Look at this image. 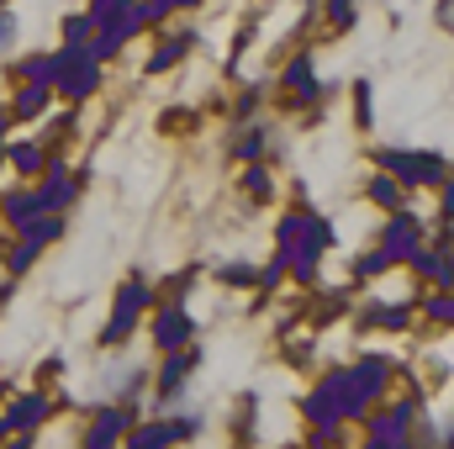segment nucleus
Instances as JSON below:
<instances>
[{
    "mask_svg": "<svg viewBox=\"0 0 454 449\" xmlns=\"http://www.w3.org/2000/svg\"><path fill=\"white\" fill-rule=\"evenodd\" d=\"M412 418H418V407H412V402H391V407H380V413L370 407L359 423H370V429H364V439H370V445L386 449V445H412Z\"/></svg>",
    "mask_w": 454,
    "mask_h": 449,
    "instance_id": "20e7f679",
    "label": "nucleus"
},
{
    "mask_svg": "<svg viewBox=\"0 0 454 449\" xmlns=\"http://www.w3.org/2000/svg\"><path fill=\"white\" fill-rule=\"evenodd\" d=\"M37 212H43V207H37V191H5V196H0V217L11 227H21L27 217H37Z\"/></svg>",
    "mask_w": 454,
    "mask_h": 449,
    "instance_id": "2eb2a0df",
    "label": "nucleus"
},
{
    "mask_svg": "<svg viewBox=\"0 0 454 449\" xmlns=\"http://www.w3.org/2000/svg\"><path fill=\"white\" fill-rule=\"evenodd\" d=\"M11 48H16V16L0 5V53H11Z\"/></svg>",
    "mask_w": 454,
    "mask_h": 449,
    "instance_id": "bb28decb",
    "label": "nucleus"
},
{
    "mask_svg": "<svg viewBox=\"0 0 454 449\" xmlns=\"http://www.w3.org/2000/svg\"><path fill=\"white\" fill-rule=\"evenodd\" d=\"M90 32H96L90 11H85V16H69V21H64V43H80V48H85V43H90Z\"/></svg>",
    "mask_w": 454,
    "mask_h": 449,
    "instance_id": "412c9836",
    "label": "nucleus"
},
{
    "mask_svg": "<svg viewBox=\"0 0 454 449\" xmlns=\"http://www.w3.org/2000/svg\"><path fill=\"white\" fill-rule=\"evenodd\" d=\"M370 201H375V207H386V212H396V207H402V185L380 169V175L370 180Z\"/></svg>",
    "mask_w": 454,
    "mask_h": 449,
    "instance_id": "a211bd4d",
    "label": "nucleus"
},
{
    "mask_svg": "<svg viewBox=\"0 0 454 449\" xmlns=\"http://www.w3.org/2000/svg\"><path fill=\"white\" fill-rule=\"evenodd\" d=\"M59 232H64L59 212H37V217H27V223H21V238H27V243H37V248H43V243H53Z\"/></svg>",
    "mask_w": 454,
    "mask_h": 449,
    "instance_id": "dca6fc26",
    "label": "nucleus"
},
{
    "mask_svg": "<svg viewBox=\"0 0 454 449\" xmlns=\"http://www.w3.org/2000/svg\"><path fill=\"white\" fill-rule=\"evenodd\" d=\"M375 164L396 185H439V180H450L444 175V154H428V148H380Z\"/></svg>",
    "mask_w": 454,
    "mask_h": 449,
    "instance_id": "f03ea898",
    "label": "nucleus"
},
{
    "mask_svg": "<svg viewBox=\"0 0 454 449\" xmlns=\"http://www.w3.org/2000/svg\"><path fill=\"white\" fill-rule=\"evenodd\" d=\"M32 259H37V243H27V238H21V243H11V254H5V270H11V275H21V270H32Z\"/></svg>",
    "mask_w": 454,
    "mask_h": 449,
    "instance_id": "aec40b11",
    "label": "nucleus"
},
{
    "mask_svg": "<svg viewBox=\"0 0 454 449\" xmlns=\"http://www.w3.org/2000/svg\"><path fill=\"white\" fill-rule=\"evenodd\" d=\"M196 434H201V418H159V423H132L121 439L132 449H159L175 439H196Z\"/></svg>",
    "mask_w": 454,
    "mask_h": 449,
    "instance_id": "423d86ee",
    "label": "nucleus"
},
{
    "mask_svg": "<svg viewBox=\"0 0 454 449\" xmlns=\"http://www.w3.org/2000/svg\"><path fill=\"white\" fill-rule=\"evenodd\" d=\"M48 69H53V53H32V59H21V64H16L21 85H48Z\"/></svg>",
    "mask_w": 454,
    "mask_h": 449,
    "instance_id": "6ab92c4d",
    "label": "nucleus"
},
{
    "mask_svg": "<svg viewBox=\"0 0 454 449\" xmlns=\"http://www.w3.org/2000/svg\"><path fill=\"white\" fill-rule=\"evenodd\" d=\"M354 101H359V127H370V85L364 80L354 85Z\"/></svg>",
    "mask_w": 454,
    "mask_h": 449,
    "instance_id": "cd10ccee",
    "label": "nucleus"
},
{
    "mask_svg": "<svg viewBox=\"0 0 454 449\" xmlns=\"http://www.w3.org/2000/svg\"><path fill=\"white\" fill-rule=\"evenodd\" d=\"M153 307V291H148V280H127L121 291H116V307L112 318H106V328H101V343L106 349H121L127 338H132V328H137V318Z\"/></svg>",
    "mask_w": 454,
    "mask_h": 449,
    "instance_id": "7ed1b4c3",
    "label": "nucleus"
},
{
    "mask_svg": "<svg viewBox=\"0 0 454 449\" xmlns=\"http://www.w3.org/2000/svg\"><path fill=\"white\" fill-rule=\"evenodd\" d=\"M328 21L333 27H354V0H328Z\"/></svg>",
    "mask_w": 454,
    "mask_h": 449,
    "instance_id": "a878e982",
    "label": "nucleus"
},
{
    "mask_svg": "<svg viewBox=\"0 0 454 449\" xmlns=\"http://www.w3.org/2000/svg\"><path fill=\"white\" fill-rule=\"evenodd\" d=\"M280 85H286V91H291L296 101H312V96L323 91V85H317V69H312V59H307V53L286 64V75H280Z\"/></svg>",
    "mask_w": 454,
    "mask_h": 449,
    "instance_id": "9b49d317",
    "label": "nucleus"
},
{
    "mask_svg": "<svg viewBox=\"0 0 454 449\" xmlns=\"http://www.w3.org/2000/svg\"><path fill=\"white\" fill-rule=\"evenodd\" d=\"M48 423V397L32 391V397H11V407L0 413V439H16V445H32V434Z\"/></svg>",
    "mask_w": 454,
    "mask_h": 449,
    "instance_id": "39448f33",
    "label": "nucleus"
},
{
    "mask_svg": "<svg viewBox=\"0 0 454 449\" xmlns=\"http://www.w3.org/2000/svg\"><path fill=\"white\" fill-rule=\"evenodd\" d=\"M232 154H238V159H254V154H264V127H254L248 138H238V143H232Z\"/></svg>",
    "mask_w": 454,
    "mask_h": 449,
    "instance_id": "5701e85b",
    "label": "nucleus"
},
{
    "mask_svg": "<svg viewBox=\"0 0 454 449\" xmlns=\"http://www.w3.org/2000/svg\"><path fill=\"white\" fill-rule=\"evenodd\" d=\"M5 159H11L21 175H37V169H43V148H37V143H5Z\"/></svg>",
    "mask_w": 454,
    "mask_h": 449,
    "instance_id": "f3484780",
    "label": "nucleus"
},
{
    "mask_svg": "<svg viewBox=\"0 0 454 449\" xmlns=\"http://www.w3.org/2000/svg\"><path fill=\"white\" fill-rule=\"evenodd\" d=\"M354 270H359V275H380V270H391V254H386V248H375V254H364Z\"/></svg>",
    "mask_w": 454,
    "mask_h": 449,
    "instance_id": "393cba45",
    "label": "nucleus"
},
{
    "mask_svg": "<svg viewBox=\"0 0 454 449\" xmlns=\"http://www.w3.org/2000/svg\"><path fill=\"white\" fill-rule=\"evenodd\" d=\"M243 185H248V196H270V169H264V164H254V169L243 175Z\"/></svg>",
    "mask_w": 454,
    "mask_h": 449,
    "instance_id": "b1692460",
    "label": "nucleus"
},
{
    "mask_svg": "<svg viewBox=\"0 0 454 449\" xmlns=\"http://www.w3.org/2000/svg\"><path fill=\"white\" fill-rule=\"evenodd\" d=\"M132 423H137V407H127V402H121V407H101V413H96V429L85 434V445H121V434H127Z\"/></svg>",
    "mask_w": 454,
    "mask_h": 449,
    "instance_id": "9d476101",
    "label": "nucleus"
},
{
    "mask_svg": "<svg viewBox=\"0 0 454 449\" xmlns=\"http://www.w3.org/2000/svg\"><path fill=\"white\" fill-rule=\"evenodd\" d=\"M0 5H5V0H0Z\"/></svg>",
    "mask_w": 454,
    "mask_h": 449,
    "instance_id": "c756f323",
    "label": "nucleus"
},
{
    "mask_svg": "<svg viewBox=\"0 0 454 449\" xmlns=\"http://www.w3.org/2000/svg\"><path fill=\"white\" fill-rule=\"evenodd\" d=\"M48 85H53L59 96H69V101H90V96L101 91V64H96L80 43H64V48L53 53Z\"/></svg>",
    "mask_w": 454,
    "mask_h": 449,
    "instance_id": "f257e3e1",
    "label": "nucleus"
},
{
    "mask_svg": "<svg viewBox=\"0 0 454 449\" xmlns=\"http://www.w3.org/2000/svg\"><path fill=\"white\" fill-rule=\"evenodd\" d=\"M191 48H196V32H175V37H164V48L148 59V75H164V69H175V64H180Z\"/></svg>",
    "mask_w": 454,
    "mask_h": 449,
    "instance_id": "f8f14e48",
    "label": "nucleus"
},
{
    "mask_svg": "<svg viewBox=\"0 0 454 449\" xmlns=\"http://www.w3.org/2000/svg\"><path fill=\"white\" fill-rule=\"evenodd\" d=\"M191 338H196V323H191L185 307H175V302L159 307V318H153V343H159V349H185Z\"/></svg>",
    "mask_w": 454,
    "mask_h": 449,
    "instance_id": "6e6552de",
    "label": "nucleus"
},
{
    "mask_svg": "<svg viewBox=\"0 0 454 449\" xmlns=\"http://www.w3.org/2000/svg\"><path fill=\"white\" fill-rule=\"evenodd\" d=\"M169 5H175V11H191V5H201V0H169Z\"/></svg>",
    "mask_w": 454,
    "mask_h": 449,
    "instance_id": "c85d7f7f",
    "label": "nucleus"
},
{
    "mask_svg": "<svg viewBox=\"0 0 454 449\" xmlns=\"http://www.w3.org/2000/svg\"><path fill=\"white\" fill-rule=\"evenodd\" d=\"M48 101H53V85H21L16 101H11V116L16 122H32V116L48 112Z\"/></svg>",
    "mask_w": 454,
    "mask_h": 449,
    "instance_id": "4468645a",
    "label": "nucleus"
},
{
    "mask_svg": "<svg viewBox=\"0 0 454 449\" xmlns=\"http://www.w3.org/2000/svg\"><path fill=\"white\" fill-rule=\"evenodd\" d=\"M423 312H428V318H434L439 328H450V318H454V307H450V291H439V296H428V302H423Z\"/></svg>",
    "mask_w": 454,
    "mask_h": 449,
    "instance_id": "4be33fe9",
    "label": "nucleus"
},
{
    "mask_svg": "<svg viewBox=\"0 0 454 449\" xmlns=\"http://www.w3.org/2000/svg\"><path fill=\"white\" fill-rule=\"evenodd\" d=\"M380 248L391 254V264H402V259H412L418 248H423V223L412 217V212H391V223H386V232H380Z\"/></svg>",
    "mask_w": 454,
    "mask_h": 449,
    "instance_id": "0eeeda50",
    "label": "nucleus"
},
{
    "mask_svg": "<svg viewBox=\"0 0 454 449\" xmlns=\"http://www.w3.org/2000/svg\"><path fill=\"white\" fill-rule=\"evenodd\" d=\"M191 370H196V354L169 349V359H164V370H159V391H164V397H175V391L191 381Z\"/></svg>",
    "mask_w": 454,
    "mask_h": 449,
    "instance_id": "ddd939ff",
    "label": "nucleus"
},
{
    "mask_svg": "<svg viewBox=\"0 0 454 449\" xmlns=\"http://www.w3.org/2000/svg\"><path fill=\"white\" fill-rule=\"evenodd\" d=\"M37 175H43V185H37V207H43V212H64V207L74 201V180H69V169L53 159V164H43Z\"/></svg>",
    "mask_w": 454,
    "mask_h": 449,
    "instance_id": "1a4fd4ad",
    "label": "nucleus"
}]
</instances>
